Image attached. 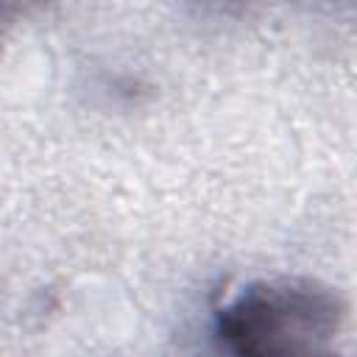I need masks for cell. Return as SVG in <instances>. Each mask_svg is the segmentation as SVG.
I'll return each instance as SVG.
<instances>
[{
	"label": "cell",
	"mask_w": 357,
	"mask_h": 357,
	"mask_svg": "<svg viewBox=\"0 0 357 357\" xmlns=\"http://www.w3.org/2000/svg\"><path fill=\"white\" fill-rule=\"evenodd\" d=\"M215 318L229 357H343L335 340L346 324V301L315 279H257Z\"/></svg>",
	"instance_id": "cell-1"
},
{
	"label": "cell",
	"mask_w": 357,
	"mask_h": 357,
	"mask_svg": "<svg viewBox=\"0 0 357 357\" xmlns=\"http://www.w3.org/2000/svg\"><path fill=\"white\" fill-rule=\"evenodd\" d=\"M17 11H20L17 6H6V3H0V36H3L6 28L11 25V20L17 17Z\"/></svg>",
	"instance_id": "cell-2"
}]
</instances>
